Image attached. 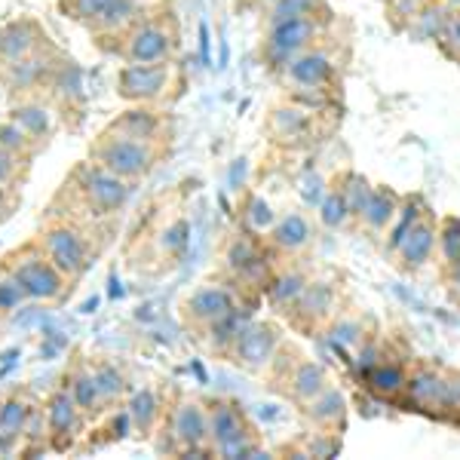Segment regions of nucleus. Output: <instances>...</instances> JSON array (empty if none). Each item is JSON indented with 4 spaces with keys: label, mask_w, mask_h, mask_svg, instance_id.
<instances>
[{
    "label": "nucleus",
    "mask_w": 460,
    "mask_h": 460,
    "mask_svg": "<svg viewBox=\"0 0 460 460\" xmlns=\"http://www.w3.org/2000/svg\"><path fill=\"white\" fill-rule=\"evenodd\" d=\"M65 387L71 390L74 402L80 405V411L86 414V420H95V418H102V414L108 411V405H105V399H102L99 384H95L89 362H84V359L74 362L71 372L65 375Z\"/></svg>",
    "instance_id": "cd10ccee"
},
{
    "label": "nucleus",
    "mask_w": 460,
    "mask_h": 460,
    "mask_svg": "<svg viewBox=\"0 0 460 460\" xmlns=\"http://www.w3.org/2000/svg\"><path fill=\"white\" fill-rule=\"evenodd\" d=\"M89 368H93V377H95V384H99V393L108 408L123 402V399L129 396V377H126V372L117 362L99 359V362H89Z\"/></svg>",
    "instance_id": "72a5a7b5"
},
{
    "label": "nucleus",
    "mask_w": 460,
    "mask_h": 460,
    "mask_svg": "<svg viewBox=\"0 0 460 460\" xmlns=\"http://www.w3.org/2000/svg\"><path fill=\"white\" fill-rule=\"evenodd\" d=\"M301 408H304V418H307L316 429H323V433L341 436V429L347 427V399L335 384H329L319 396H314Z\"/></svg>",
    "instance_id": "393cba45"
},
{
    "label": "nucleus",
    "mask_w": 460,
    "mask_h": 460,
    "mask_svg": "<svg viewBox=\"0 0 460 460\" xmlns=\"http://www.w3.org/2000/svg\"><path fill=\"white\" fill-rule=\"evenodd\" d=\"M145 16V4L142 0H114L99 19L89 25V34L95 37V43H105V40H120V37L136 25L138 19Z\"/></svg>",
    "instance_id": "b1692460"
},
{
    "label": "nucleus",
    "mask_w": 460,
    "mask_h": 460,
    "mask_svg": "<svg viewBox=\"0 0 460 460\" xmlns=\"http://www.w3.org/2000/svg\"><path fill=\"white\" fill-rule=\"evenodd\" d=\"M34 399L25 390H13L6 396H0V433H4V455L13 451L16 445L25 439L28 418L34 411Z\"/></svg>",
    "instance_id": "5701e85b"
},
{
    "label": "nucleus",
    "mask_w": 460,
    "mask_h": 460,
    "mask_svg": "<svg viewBox=\"0 0 460 460\" xmlns=\"http://www.w3.org/2000/svg\"><path fill=\"white\" fill-rule=\"evenodd\" d=\"M225 270L240 288H252V292H261L270 286L273 279V267H270V252L258 243V234L252 230H240L227 240L225 246Z\"/></svg>",
    "instance_id": "1a4fd4ad"
},
{
    "label": "nucleus",
    "mask_w": 460,
    "mask_h": 460,
    "mask_svg": "<svg viewBox=\"0 0 460 460\" xmlns=\"http://www.w3.org/2000/svg\"><path fill=\"white\" fill-rule=\"evenodd\" d=\"M43 49H53V43H49L47 28L37 19L19 16L13 22H6V25H0V56H4L0 65L19 62V58L43 53Z\"/></svg>",
    "instance_id": "2eb2a0df"
},
{
    "label": "nucleus",
    "mask_w": 460,
    "mask_h": 460,
    "mask_svg": "<svg viewBox=\"0 0 460 460\" xmlns=\"http://www.w3.org/2000/svg\"><path fill=\"white\" fill-rule=\"evenodd\" d=\"M319 221H323V227H329V230H344L353 221L350 206H347V199L338 188H329L325 197L319 199Z\"/></svg>",
    "instance_id": "e433bc0d"
},
{
    "label": "nucleus",
    "mask_w": 460,
    "mask_h": 460,
    "mask_svg": "<svg viewBox=\"0 0 460 460\" xmlns=\"http://www.w3.org/2000/svg\"><path fill=\"white\" fill-rule=\"evenodd\" d=\"M0 267L10 270L13 277L19 279V286L25 288L28 301L58 304L71 288V279L49 261L47 252L40 249L37 240H28L13 252H6V255L0 258Z\"/></svg>",
    "instance_id": "f03ea898"
},
{
    "label": "nucleus",
    "mask_w": 460,
    "mask_h": 460,
    "mask_svg": "<svg viewBox=\"0 0 460 460\" xmlns=\"http://www.w3.org/2000/svg\"><path fill=\"white\" fill-rule=\"evenodd\" d=\"M40 243V249L47 252V258L53 261L71 283H77L80 277H86L89 267L95 264V249L93 236L86 227H80L77 221H53L34 236Z\"/></svg>",
    "instance_id": "39448f33"
},
{
    "label": "nucleus",
    "mask_w": 460,
    "mask_h": 460,
    "mask_svg": "<svg viewBox=\"0 0 460 460\" xmlns=\"http://www.w3.org/2000/svg\"><path fill=\"white\" fill-rule=\"evenodd\" d=\"M19 199V188H6V184H0V221L10 215V209L16 206Z\"/></svg>",
    "instance_id": "8fccbe9b"
},
{
    "label": "nucleus",
    "mask_w": 460,
    "mask_h": 460,
    "mask_svg": "<svg viewBox=\"0 0 460 460\" xmlns=\"http://www.w3.org/2000/svg\"><path fill=\"white\" fill-rule=\"evenodd\" d=\"M0 62H4V56H0Z\"/></svg>",
    "instance_id": "6e6d98bb"
},
{
    "label": "nucleus",
    "mask_w": 460,
    "mask_h": 460,
    "mask_svg": "<svg viewBox=\"0 0 460 460\" xmlns=\"http://www.w3.org/2000/svg\"><path fill=\"white\" fill-rule=\"evenodd\" d=\"M175 49H178L175 19L166 16V13H154V16L138 19L111 53H117L123 62H172Z\"/></svg>",
    "instance_id": "423d86ee"
},
{
    "label": "nucleus",
    "mask_w": 460,
    "mask_h": 460,
    "mask_svg": "<svg viewBox=\"0 0 460 460\" xmlns=\"http://www.w3.org/2000/svg\"><path fill=\"white\" fill-rule=\"evenodd\" d=\"M307 273L304 270H279V273H273V279H270V286L264 288V298L267 304H270L277 314H283L288 316L292 314V307L298 304V298L304 295V288H307Z\"/></svg>",
    "instance_id": "c85d7f7f"
},
{
    "label": "nucleus",
    "mask_w": 460,
    "mask_h": 460,
    "mask_svg": "<svg viewBox=\"0 0 460 460\" xmlns=\"http://www.w3.org/2000/svg\"><path fill=\"white\" fill-rule=\"evenodd\" d=\"M43 411H47V445H49V451H58V455L71 451L89 424L86 414L80 411V405L74 402L71 390L65 387V384L62 387H56L47 396V402H43Z\"/></svg>",
    "instance_id": "9b49d317"
},
{
    "label": "nucleus",
    "mask_w": 460,
    "mask_h": 460,
    "mask_svg": "<svg viewBox=\"0 0 460 460\" xmlns=\"http://www.w3.org/2000/svg\"><path fill=\"white\" fill-rule=\"evenodd\" d=\"M448 387H451V402H455V411L460 414V372H448Z\"/></svg>",
    "instance_id": "3c124183"
},
{
    "label": "nucleus",
    "mask_w": 460,
    "mask_h": 460,
    "mask_svg": "<svg viewBox=\"0 0 460 460\" xmlns=\"http://www.w3.org/2000/svg\"><path fill=\"white\" fill-rule=\"evenodd\" d=\"M58 58L62 56H58L56 47H53V49H43V53H34L28 58H19V62L0 65V80H4V86L10 89L13 95L16 93H22V95L37 93V89H43L49 84Z\"/></svg>",
    "instance_id": "dca6fc26"
},
{
    "label": "nucleus",
    "mask_w": 460,
    "mask_h": 460,
    "mask_svg": "<svg viewBox=\"0 0 460 460\" xmlns=\"http://www.w3.org/2000/svg\"><path fill=\"white\" fill-rule=\"evenodd\" d=\"M420 4H436V0H420Z\"/></svg>",
    "instance_id": "5fc2aeb1"
},
{
    "label": "nucleus",
    "mask_w": 460,
    "mask_h": 460,
    "mask_svg": "<svg viewBox=\"0 0 460 460\" xmlns=\"http://www.w3.org/2000/svg\"><path fill=\"white\" fill-rule=\"evenodd\" d=\"M270 4H273V0H255V6H261V10H267Z\"/></svg>",
    "instance_id": "603ef678"
},
{
    "label": "nucleus",
    "mask_w": 460,
    "mask_h": 460,
    "mask_svg": "<svg viewBox=\"0 0 460 460\" xmlns=\"http://www.w3.org/2000/svg\"><path fill=\"white\" fill-rule=\"evenodd\" d=\"M111 4H114V0H58V10H62L71 22L89 28Z\"/></svg>",
    "instance_id": "ea45409f"
},
{
    "label": "nucleus",
    "mask_w": 460,
    "mask_h": 460,
    "mask_svg": "<svg viewBox=\"0 0 460 460\" xmlns=\"http://www.w3.org/2000/svg\"><path fill=\"white\" fill-rule=\"evenodd\" d=\"M249 323H252V314H249L246 307H240V304H236V307L230 310L225 319H218V323H215L209 332H203L206 344H209V350L218 353V356H227L230 347H234L236 338H240L243 332H246Z\"/></svg>",
    "instance_id": "473e14b6"
},
{
    "label": "nucleus",
    "mask_w": 460,
    "mask_h": 460,
    "mask_svg": "<svg viewBox=\"0 0 460 460\" xmlns=\"http://www.w3.org/2000/svg\"><path fill=\"white\" fill-rule=\"evenodd\" d=\"M390 6V16L396 19V25H402V22H411L414 13L420 10V0H387Z\"/></svg>",
    "instance_id": "49530a36"
},
{
    "label": "nucleus",
    "mask_w": 460,
    "mask_h": 460,
    "mask_svg": "<svg viewBox=\"0 0 460 460\" xmlns=\"http://www.w3.org/2000/svg\"><path fill=\"white\" fill-rule=\"evenodd\" d=\"M89 160H95L99 166H105L114 175L136 184V181H145V178L154 172V166H157V160H160V145L123 136V132H114L105 126V129L95 136L93 147H89Z\"/></svg>",
    "instance_id": "20e7f679"
},
{
    "label": "nucleus",
    "mask_w": 460,
    "mask_h": 460,
    "mask_svg": "<svg viewBox=\"0 0 460 460\" xmlns=\"http://www.w3.org/2000/svg\"><path fill=\"white\" fill-rule=\"evenodd\" d=\"M172 84V62H123L117 71V95L129 105H154Z\"/></svg>",
    "instance_id": "9d476101"
},
{
    "label": "nucleus",
    "mask_w": 460,
    "mask_h": 460,
    "mask_svg": "<svg viewBox=\"0 0 460 460\" xmlns=\"http://www.w3.org/2000/svg\"><path fill=\"white\" fill-rule=\"evenodd\" d=\"M325 0H273L264 10V19H292V16H319Z\"/></svg>",
    "instance_id": "79ce46f5"
},
{
    "label": "nucleus",
    "mask_w": 460,
    "mask_h": 460,
    "mask_svg": "<svg viewBox=\"0 0 460 460\" xmlns=\"http://www.w3.org/2000/svg\"><path fill=\"white\" fill-rule=\"evenodd\" d=\"M338 304V295H335V286L332 283H323V279H310L307 288H304V295L298 298V304L292 307V323L298 325V329L310 332L314 325L325 323V319L332 316V310H335Z\"/></svg>",
    "instance_id": "412c9836"
},
{
    "label": "nucleus",
    "mask_w": 460,
    "mask_h": 460,
    "mask_svg": "<svg viewBox=\"0 0 460 460\" xmlns=\"http://www.w3.org/2000/svg\"><path fill=\"white\" fill-rule=\"evenodd\" d=\"M62 188L65 194L77 199V206L89 218H111V215L123 212L132 197V181L114 175L95 160H80Z\"/></svg>",
    "instance_id": "f257e3e1"
},
{
    "label": "nucleus",
    "mask_w": 460,
    "mask_h": 460,
    "mask_svg": "<svg viewBox=\"0 0 460 460\" xmlns=\"http://www.w3.org/2000/svg\"><path fill=\"white\" fill-rule=\"evenodd\" d=\"M206 408H209V448L215 457H270L267 448H261V439L243 405H236L234 399H212Z\"/></svg>",
    "instance_id": "7ed1b4c3"
},
{
    "label": "nucleus",
    "mask_w": 460,
    "mask_h": 460,
    "mask_svg": "<svg viewBox=\"0 0 460 460\" xmlns=\"http://www.w3.org/2000/svg\"><path fill=\"white\" fill-rule=\"evenodd\" d=\"M439 261L442 267H455L460 261V218L448 215L439 221Z\"/></svg>",
    "instance_id": "58836bf2"
},
{
    "label": "nucleus",
    "mask_w": 460,
    "mask_h": 460,
    "mask_svg": "<svg viewBox=\"0 0 460 460\" xmlns=\"http://www.w3.org/2000/svg\"><path fill=\"white\" fill-rule=\"evenodd\" d=\"M279 215L273 212V206L267 203L264 197H249L246 203V215H243V221H246V230H252V234H270V227L277 225Z\"/></svg>",
    "instance_id": "a19ab883"
},
{
    "label": "nucleus",
    "mask_w": 460,
    "mask_h": 460,
    "mask_svg": "<svg viewBox=\"0 0 460 460\" xmlns=\"http://www.w3.org/2000/svg\"><path fill=\"white\" fill-rule=\"evenodd\" d=\"M405 402L408 408L420 414H429V418L448 420L455 411V402H451V387H448V375L439 372V368L429 366H418L411 375H408L405 384Z\"/></svg>",
    "instance_id": "ddd939ff"
},
{
    "label": "nucleus",
    "mask_w": 460,
    "mask_h": 460,
    "mask_svg": "<svg viewBox=\"0 0 460 460\" xmlns=\"http://www.w3.org/2000/svg\"><path fill=\"white\" fill-rule=\"evenodd\" d=\"M28 172H31V160L16 157V154H10V151L0 147V184H6V188H19V184H25Z\"/></svg>",
    "instance_id": "c03bdc74"
},
{
    "label": "nucleus",
    "mask_w": 460,
    "mask_h": 460,
    "mask_svg": "<svg viewBox=\"0 0 460 460\" xmlns=\"http://www.w3.org/2000/svg\"><path fill=\"white\" fill-rule=\"evenodd\" d=\"M335 58L325 49L310 47L286 65L283 80L292 89H329L332 80H335Z\"/></svg>",
    "instance_id": "a211bd4d"
},
{
    "label": "nucleus",
    "mask_w": 460,
    "mask_h": 460,
    "mask_svg": "<svg viewBox=\"0 0 460 460\" xmlns=\"http://www.w3.org/2000/svg\"><path fill=\"white\" fill-rule=\"evenodd\" d=\"M314 243V225L304 212H286L277 218V225L267 234V246H270L277 255H301V252L310 249Z\"/></svg>",
    "instance_id": "aec40b11"
},
{
    "label": "nucleus",
    "mask_w": 460,
    "mask_h": 460,
    "mask_svg": "<svg viewBox=\"0 0 460 460\" xmlns=\"http://www.w3.org/2000/svg\"><path fill=\"white\" fill-rule=\"evenodd\" d=\"M10 120L19 123L22 129L28 132V138H31V142L40 147V151L49 145V138H53V132H56L53 108L43 105L40 99H22V102H16V105L10 108Z\"/></svg>",
    "instance_id": "a878e982"
},
{
    "label": "nucleus",
    "mask_w": 460,
    "mask_h": 460,
    "mask_svg": "<svg viewBox=\"0 0 460 460\" xmlns=\"http://www.w3.org/2000/svg\"><path fill=\"white\" fill-rule=\"evenodd\" d=\"M279 347H283V332L273 323H255V319H252L246 325V332L230 347L227 359L234 362V366H240L243 372L261 375L273 366Z\"/></svg>",
    "instance_id": "f8f14e48"
},
{
    "label": "nucleus",
    "mask_w": 460,
    "mask_h": 460,
    "mask_svg": "<svg viewBox=\"0 0 460 460\" xmlns=\"http://www.w3.org/2000/svg\"><path fill=\"white\" fill-rule=\"evenodd\" d=\"M108 129L123 132V136H132V138H142V142L160 145L166 120H163L160 111H154L151 105H129L123 114H117L114 120L108 123Z\"/></svg>",
    "instance_id": "bb28decb"
},
{
    "label": "nucleus",
    "mask_w": 460,
    "mask_h": 460,
    "mask_svg": "<svg viewBox=\"0 0 460 460\" xmlns=\"http://www.w3.org/2000/svg\"><path fill=\"white\" fill-rule=\"evenodd\" d=\"M163 414L166 411H163L160 396L151 387H142V390H136V393L126 396V418L132 420L136 433L151 436L154 429L163 424Z\"/></svg>",
    "instance_id": "7c9ffc66"
},
{
    "label": "nucleus",
    "mask_w": 460,
    "mask_h": 460,
    "mask_svg": "<svg viewBox=\"0 0 460 460\" xmlns=\"http://www.w3.org/2000/svg\"><path fill=\"white\" fill-rule=\"evenodd\" d=\"M396 212H399V194L393 188H375L372 197H368L366 209L356 221L368 230L372 236H381L387 234V227L396 221Z\"/></svg>",
    "instance_id": "c756f323"
},
{
    "label": "nucleus",
    "mask_w": 460,
    "mask_h": 460,
    "mask_svg": "<svg viewBox=\"0 0 460 460\" xmlns=\"http://www.w3.org/2000/svg\"><path fill=\"white\" fill-rule=\"evenodd\" d=\"M236 292L234 286H225V283H203L199 288L184 298L181 304V316L184 323L190 325V329H197L199 335L203 332H209L218 319H225L230 310L236 307Z\"/></svg>",
    "instance_id": "4468645a"
},
{
    "label": "nucleus",
    "mask_w": 460,
    "mask_h": 460,
    "mask_svg": "<svg viewBox=\"0 0 460 460\" xmlns=\"http://www.w3.org/2000/svg\"><path fill=\"white\" fill-rule=\"evenodd\" d=\"M22 304H28L25 288L19 286V279L13 277L10 270H4V267H0V319L13 316Z\"/></svg>",
    "instance_id": "37998d69"
},
{
    "label": "nucleus",
    "mask_w": 460,
    "mask_h": 460,
    "mask_svg": "<svg viewBox=\"0 0 460 460\" xmlns=\"http://www.w3.org/2000/svg\"><path fill=\"white\" fill-rule=\"evenodd\" d=\"M0 147L10 151V154H16V157H28V160H34L37 154H40V147L28 138V132L22 129L19 123H13L10 117L0 120Z\"/></svg>",
    "instance_id": "4c0bfd02"
},
{
    "label": "nucleus",
    "mask_w": 460,
    "mask_h": 460,
    "mask_svg": "<svg viewBox=\"0 0 460 460\" xmlns=\"http://www.w3.org/2000/svg\"><path fill=\"white\" fill-rule=\"evenodd\" d=\"M323 197H325L323 178H319L316 172H307V175H304V199L319 206V199H323Z\"/></svg>",
    "instance_id": "de8ad7c7"
},
{
    "label": "nucleus",
    "mask_w": 460,
    "mask_h": 460,
    "mask_svg": "<svg viewBox=\"0 0 460 460\" xmlns=\"http://www.w3.org/2000/svg\"><path fill=\"white\" fill-rule=\"evenodd\" d=\"M267 129H270L273 142H279V145H292V147L304 145L310 138V129H314V111L298 105V102L279 105L270 111Z\"/></svg>",
    "instance_id": "4be33fe9"
},
{
    "label": "nucleus",
    "mask_w": 460,
    "mask_h": 460,
    "mask_svg": "<svg viewBox=\"0 0 460 460\" xmlns=\"http://www.w3.org/2000/svg\"><path fill=\"white\" fill-rule=\"evenodd\" d=\"M0 455H4V433H0Z\"/></svg>",
    "instance_id": "864d4df0"
},
{
    "label": "nucleus",
    "mask_w": 460,
    "mask_h": 460,
    "mask_svg": "<svg viewBox=\"0 0 460 460\" xmlns=\"http://www.w3.org/2000/svg\"><path fill=\"white\" fill-rule=\"evenodd\" d=\"M362 381H366L368 393H375L377 399H387V402H393V399L405 396L408 375L396 366V362H381V359H377L375 366L362 368Z\"/></svg>",
    "instance_id": "2f4dec72"
},
{
    "label": "nucleus",
    "mask_w": 460,
    "mask_h": 460,
    "mask_svg": "<svg viewBox=\"0 0 460 460\" xmlns=\"http://www.w3.org/2000/svg\"><path fill=\"white\" fill-rule=\"evenodd\" d=\"M448 13L451 10L442 4V0H436V4H420V10L414 13L411 22H408V31H414L420 40H439Z\"/></svg>",
    "instance_id": "f704fd0d"
},
{
    "label": "nucleus",
    "mask_w": 460,
    "mask_h": 460,
    "mask_svg": "<svg viewBox=\"0 0 460 460\" xmlns=\"http://www.w3.org/2000/svg\"><path fill=\"white\" fill-rule=\"evenodd\" d=\"M319 34H323V22L319 16H292V19H273L264 28L261 58L267 71L283 74L286 65L304 49L316 47Z\"/></svg>",
    "instance_id": "0eeeda50"
},
{
    "label": "nucleus",
    "mask_w": 460,
    "mask_h": 460,
    "mask_svg": "<svg viewBox=\"0 0 460 460\" xmlns=\"http://www.w3.org/2000/svg\"><path fill=\"white\" fill-rule=\"evenodd\" d=\"M445 288H448L451 301L460 307V261L455 267H445Z\"/></svg>",
    "instance_id": "09e8293b"
},
{
    "label": "nucleus",
    "mask_w": 460,
    "mask_h": 460,
    "mask_svg": "<svg viewBox=\"0 0 460 460\" xmlns=\"http://www.w3.org/2000/svg\"><path fill=\"white\" fill-rule=\"evenodd\" d=\"M439 49L451 62H460V10H451L448 19L442 25V34H439Z\"/></svg>",
    "instance_id": "a18cd8bd"
},
{
    "label": "nucleus",
    "mask_w": 460,
    "mask_h": 460,
    "mask_svg": "<svg viewBox=\"0 0 460 460\" xmlns=\"http://www.w3.org/2000/svg\"><path fill=\"white\" fill-rule=\"evenodd\" d=\"M335 188L341 190V194H344L347 206H350L353 221H356V218L362 215V209H366V203H368V197H372L375 184L368 181L366 175H359V172H344V175L338 178Z\"/></svg>",
    "instance_id": "c9c22d12"
},
{
    "label": "nucleus",
    "mask_w": 460,
    "mask_h": 460,
    "mask_svg": "<svg viewBox=\"0 0 460 460\" xmlns=\"http://www.w3.org/2000/svg\"><path fill=\"white\" fill-rule=\"evenodd\" d=\"M273 377H283V381L288 384L286 393L295 399L298 405H307L310 399L319 396L325 387H329V372H325L319 362L314 359H304V356H298L295 362H288V368L283 366V362H273Z\"/></svg>",
    "instance_id": "6ab92c4d"
},
{
    "label": "nucleus",
    "mask_w": 460,
    "mask_h": 460,
    "mask_svg": "<svg viewBox=\"0 0 460 460\" xmlns=\"http://www.w3.org/2000/svg\"><path fill=\"white\" fill-rule=\"evenodd\" d=\"M163 433L169 445L163 451H172L178 457H206L209 448V408L199 399H181L163 414Z\"/></svg>",
    "instance_id": "6e6552de"
},
{
    "label": "nucleus",
    "mask_w": 460,
    "mask_h": 460,
    "mask_svg": "<svg viewBox=\"0 0 460 460\" xmlns=\"http://www.w3.org/2000/svg\"><path fill=\"white\" fill-rule=\"evenodd\" d=\"M436 249H439V227H436L427 215H420V218L408 227V234L399 240V246L393 249V258H396L399 270L418 273L433 261Z\"/></svg>",
    "instance_id": "f3484780"
}]
</instances>
